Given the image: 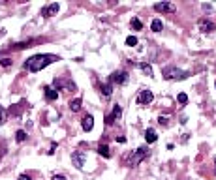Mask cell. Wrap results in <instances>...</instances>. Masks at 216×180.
Instances as JSON below:
<instances>
[{
	"instance_id": "cell-26",
	"label": "cell",
	"mask_w": 216,
	"mask_h": 180,
	"mask_svg": "<svg viewBox=\"0 0 216 180\" xmlns=\"http://www.w3.org/2000/svg\"><path fill=\"white\" fill-rule=\"evenodd\" d=\"M6 122V112H4V107L0 105V124H4Z\"/></svg>"
},
{
	"instance_id": "cell-4",
	"label": "cell",
	"mask_w": 216,
	"mask_h": 180,
	"mask_svg": "<svg viewBox=\"0 0 216 180\" xmlns=\"http://www.w3.org/2000/svg\"><path fill=\"white\" fill-rule=\"evenodd\" d=\"M85 161H86V152H81V150H75V152H71V163H73V167L83 169Z\"/></svg>"
},
{
	"instance_id": "cell-29",
	"label": "cell",
	"mask_w": 216,
	"mask_h": 180,
	"mask_svg": "<svg viewBox=\"0 0 216 180\" xmlns=\"http://www.w3.org/2000/svg\"><path fill=\"white\" fill-rule=\"evenodd\" d=\"M53 180H66V178H64L62 175H55V176H53Z\"/></svg>"
},
{
	"instance_id": "cell-5",
	"label": "cell",
	"mask_w": 216,
	"mask_h": 180,
	"mask_svg": "<svg viewBox=\"0 0 216 180\" xmlns=\"http://www.w3.org/2000/svg\"><path fill=\"white\" fill-rule=\"evenodd\" d=\"M152 99H154V94L150 92L148 88H145V90H141V92H139V96H137V103H139V105H148V103H152Z\"/></svg>"
},
{
	"instance_id": "cell-25",
	"label": "cell",
	"mask_w": 216,
	"mask_h": 180,
	"mask_svg": "<svg viewBox=\"0 0 216 180\" xmlns=\"http://www.w3.org/2000/svg\"><path fill=\"white\" fill-rule=\"evenodd\" d=\"M158 122H160V126H164V128H165V126H169V118H167V116H160V118H158Z\"/></svg>"
},
{
	"instance_id": "cell-1",
	"label": "cell",
	"mask_w": 216,
	"mask_h": 180,
	"mask_svg": "<svg viewBox=\"0 0 216 180\" xmlns=\"http://www.w3.org/2000/svg\"><path fill=\"white\" fill-rule=\"evenodd\" d=\"M57 60H58L57 54H34L25 62V70L36 73V71L43 70V68H47L51 62H57Z\"/></svg>"
},
{
	"instance_id": "cell-2",
	"label": "cell",
	"mask_w": 216,
	"mask_h": 180,
	"mask_svg": "<svg viewBox=\"0 0 216 180\" xmlns=\"http://www.w3.org/2000/svg\"><path fill=\"white\" fill-rule=\"evenodd\" d=\"M162 77L167 79V81H173V79H186L188 77V71L184 70H180V68L177 66H165V68H162Z\"/></svg>"
},
{
	"instance_id": "cell-7",
	"label": "cell",
	"mask_w": 216,
	"mask_h": 180,
	"mask_svg": "<svg viewBox=\"0 0 216 180\" xmlns=\"http://www.w3.org/2000/svg\"><path fill=\"white\" fill-rule=\"evenodd\" d=\"M122 116V109H120V105H113V111H111V115H107L105 116V124L107 126H111V124H115V120H118Z\"/></svg>"
},
{
	"instance_id": "cell-28",
	"label": "cell",
	"mask_w": 216,
	"mask_h": 180,
	"mask_svg": "<svg viewBox=\"0 0 216 180\" xmlns=\"http://www.w3.org/2000/svg\"><path fill=\"white\" fill-rule=\"evenodd\" d=\"M19 180H32V178H30L28 175H21V176H19Z\"/></svg>"
},
{
	"instance_id": "cell-17",
	"label": "cell",
	"mask_w": 216,
	"mask_h": 180,
	"mask_svg": "<svg viewBox=\"0 0 216 180\" xmlns=\"http://www.w3.org/2000/svg\"><path fill=\"white\" fill-rule=\"evenodd\" d=\"M34 43V40H26V41H21V43H15V45H12V49H15V51H21V49H26L28 45H32Z\"/></svg>"
},
{
	"instance_id": "cell-12",
	"label": "cell",
	"mask_w": 216,
	"mask_h": 180,
	"mask_svg": "<svg viewBox=\"0 0 216 180\" xmlns=\"http://www.w3.org/2000/svg\"><path fill=\"white\" fill-rule=\"evenodd\" d=\"M43 92H45V99L47 101H55L58 98V92L53 86H43Z\"/></svg>"
},
{
	"instance_id": "cell-23",
	"label": "cell",
	"mask_w": 216,
	"mask_h": 180,
	"mask_svg": "<svg viewBox=\"0 0 216 180\" xmlns=\"http://www.w3.org/2000/svg\"><path fill=\"white\" fill-rule=\"evenodd\" d=\"M177 99H179V103H180V105H186V103H188V96H186L184 92H180Z\"/></svg>"
},
{
	"instance_id": "cell-15",
	"label": "cell",
	"mask_w": 216,
	"mask_h": 180,
	"mask_svg": "<svg viewBox=\"0 0 216 180\" xmlns=\"http://www.w3.org/2000/svg\"><path fill=\"white\" fill-rule=\"evenodd\" d=\"M81 103H83V99H81V98H73V99L70 101V105H68V107H70V111L77 112V111L81 109Z\"/></svg>"
},
{
	"instance_id": "cell-14",
	"label": "cell",
	"mask_w": 216,
	"mask_h": 180,
	"mask_svg": "<svg viewBox=\"0 0 216 180\" xmlns=\"http://www.w3.org/2000/svg\"><path fill=\"white\" fill-rule=\"evenodd\" d=\"M156 139H158V135H156V131H154L152 128H148V130L145 131V141H147L148 144H152V143H156Z\"/></svg>"
},
{
	"instance_id": "cell-30",
	"label": "cell",
	"mask_w": 216,
	"mask_h": 180,
	"mask_svg": "<svg viewBox=\"0 0 216 180\" xmlns=\"http://www.w3.org/2000/svg\"><path fill=\"white\" fill-rule=\"evenodd\" d=\"M117 141L118 143H126V137H122V135H120V137H117Z\"/></svg>"
},
{
	"instance_id": "cell-21",
	"label": "cell",
	"mask_w": 216,
	"mask_h": 180,
	"mask_svg": "<svg viewBox=\"0 0 216 180\" xmlns=\"http://www.w3.org/2000/svg\"><path fill=\"white\" fill-rule=\"evenodd\" d=\"M130 25H132V28H134V30H141V28H143V22L139 21V19H135V17L132 19V22H130Z\"/></svg>"
},
{
	"instance_id": "cell-9",
	"label": "cell",
	"mask_w": 216,
	"mask_h": 180,
	"mask_svg": "<svg viewBox=\"0 0 216 180\" xmlns=\"http://www.w3.org/2000/svg\"><path fill=\"white\" fill-rule=\"evenodd\" d=\"M58 9H60V6H58L57 2L47 4V6H43V8H41V17H51V15H57V13H58Z\"/></svg>"
},
{
	"instance_id": "cell-18",
	"label": "cell",
	"mask_w": 216,
	"mask_h": 180,
	"mask_svg": "<svg viewBox=\"0 0 216 180\" xmlns=\"http://www.w3.org/2000/svg\"><path fill=\"white\" fill-rule=\"evenodd\" d=\"M150 28H152V32H162V28H164V22H162L160 19H154L152 22H150Z\"/></svg>"
},
{
	"instance_id": "cell-16",
	"label": "cell",
	"mask_w": 216,
	"mask_h": 180,
	"mask_svg": "<svg viewBox=\"0 0 216 180\" xmlns=\"http://www.w3.org/2000/svg\"><path fill=\"white\" fill-rule=\"evenodd\" d=\"M98 154H100V156H103V158H111V152H109V146H107L105 143H103V144L100 143V146H98Z\"/></svg>"
},
{
	"instance_id": "cell-22",
	"label": "cell",
	"mask_w": 216,
	"mask_h": 180,
	"mask_svg": "<svg viewBox=\"0 0 216 180\" xmlns=\"http://www.w3.org/2000/svg\"><path fill=\"white\" fill-rule=\"evenodd\" d=\"M126 45H128V47H135V45H137V38L135 36H128L126 38Z\"/></svg>"
},
{
	"instance_id": "cell-19",
	"label": "cell",
	"mask_w": 216,
	"mask_h": 180,
	"mask_svg": "<svg viewBox=\"0 0 216 180\" xmlns=\"http://www.w3.org/2000/svg\"><path fill=\"white\" fill-rule=\"evenodd\" d=\"M15 139H17V143H23L26 139V131L25 130H17L15 131Z\"/></svg>"
},
{
	"instance_id": "cell-3",
	"label": "cell",
	"mask_w": 216,
	"mask_h": 180,
	"mask_svg": "<svg viewBox=\"0 0 216 180\" xmlns=\"http://www.w3.org/2000/svg\"><path fill=\"white\" fill-rule=\"evenodd\" d=\"M147 156H148V148H147V146H139L135 152H132L130 156H126V163H128L130 167H135V165L141 163Z\"/></svg>"
},
{
	"instance_id": "cell-24",
	"label": "cell",
	"mask_w": 216,
	"mask_h": 180,
	"mask_svg": "<svg viewBox=\"0 0 216 180\" xmlns=\"http://www.w3.org/2000/svg\"><path fill=\"white\" fill-rule=\"evenodd\" d=\"M12 64H13L12 58H2V60H0V66H2V68H9Z\"/></svg>"
},
{
	"instance_id": "cell-27",
	"label": "cell",
	"mask_w": 216,
	"mask_h": 180,
	"mask_svg": "<svg viewBox=\"0 0 216 180\" xmlns=\"http://www.w3.org/2000/svg\"><path fill=\"white\" fill-rule=\"evenodd\" d=\"M55 148H57V143H53V144H51V148H49V152H47V154H55Z\"/></svg>"
},
{
	"instance_id": "cell-31",
	"label": "cell",
	"mask_w": 216,
	"mask_h": 180,
	"mask_svg": "<svg viewBox=\"0 0 216 180\" xmlns=\"http://www.w3.org/2000/svg\"><path fill=\"white\" fill-rule=\"evenodd\" d=\"M214 173H216V158H214Z\"/></svg>"
},
{
	"instance_id": "cell-8",
	"label": "cell",
	"mask_w": 216,
	"mask_h": 180,
	"mask_svg": "<svg viewBox=\"0 0 216 180\" xmlns=\"http://www.w3.org/2000/svg\"><path fill=\"white\" fill-rule=\"evenodd\" d=\"M154 9L160 11V13H173L177 9V6L173 2H158V4H154Z\"/></svg>"
},
{
	"instance_id": "cell-6",
	"label": "cell",
	"mask_w": 216,
	"mask_h": 180,
	"mask_svg": "<svg viewBox=\"0 0 216 180\" xmlns=\"http://www.w3.org/2000/svg\"><path fill=\"white\" fill-rule=\"evenodd\" d=\"M128 81V71H115V73H111V77H109V83L111 85H124Z\"/></svg>"
},
{
	"instance_id": "cell-11",
	"label": "cell",
	"mask_w": 216,
	"mask_h": 180,
	"mask_svg": "<svg viewBox=\"0 0 216 180\" xmlns=\"http://www.w3.org/2000/svg\"><path fill=\"white\" fill-rule=\"evenodd\" d=\"M81 126H83L85 131H92V128H94V118H92V115H85Z\"/></svg>"
},
{
	"instance_id": "cell-20",
	"label": "cell",
	"mask_w": 216,
	"mask_h": 180,
	"mask_svg": "<svg viewBox=\"0 0 216 180\" xmlns=\"http://www.w3.org/2000/svg\"><path fill=\"white\" fill-rule=\"evenodd\" d=\"M141 66V70H143V73H147L148 77H152V68H150V64H147V62H141L139 64Z\"/></svg>"
},
{
	"instance_id": "cell-13",
	"label": "cell",
	"mask_w": 216,
	"mask_h": 180,
	"mask_svg": "<svg viewBox=\"0 0 216 180\" xmlns=\"http://www.w3.org/2000/svg\"><path fill=\"white\" fill-rule=\"evenodd\" d=\"M100 92L103 94V98H111V94H113V85H111V83H102V85H100Z\"/></svg>"
},
{
	"instance_id": "cell-10",
	"label": "cell",
	"mask_w": 216,
	"mask_h": 180,
	"mask_svg": "<svg viewBox=\"0 0 216 180\" xmlns=\"http://www.w3.org/2000/svg\"><path fill=\"white\" fill-rule=\"evenodd\" d=\"M199 30H201L203 34H211V32L216 30V25H214L212 21H209V19H201V21H199Z\"/></svg>"
}]
</instances>
